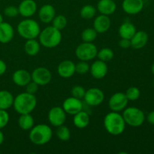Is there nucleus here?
Returning <instances> with one entry per match:
<instances>
[{"mask_svg": "<svg viewBox=\"0 0 154 154\" xmlns=\"http://www.w3.org/2000/svg\"><path fill=\"white\" fill-rule=\"evenodd\" d=\"M148 35L144 31H138L135 33L131 41V47L135 49H141L146 46L148 42Z\"/></svg>", "mask_w": 154, "mask_h": 154, "instance_id": "412c9836", "label": "nucleus"}, {"mask_svg": "<svg viewBox=\"0 0 154 154\" xmlns=\"http://www.w3.org/2000/svg\"><path fill=\"white\" fill-rule=\"evenodd\" d=\"M84 99L86 103L90 106H99L103 102L105 94L100 89L93 87L86 91Z\"/></svg>", "mask_w": 154, "mask_h": 154, "instance_id": "1a4fd4ad", "label": "nucleus"}, {"mask_svg": "<svg viewBox=\"0 0 154 154\" xmlns=\"http://www.w3.org/2000/svg\"><path fill=\"white\" fill-rule=\"evenodd\" d=\"M48 121L53 126L58 127L65 123L66 120V113L63 108L56 106L51 108L48 112Z\"/></svg>", "mask_w": 154, "mask_h": 154, "instance_id": "9b49d317", "label": "nucleus"}, {"mask_svg": "<svg viewBox=\"0 0 154 154\" xmlns=\"http://www.w3.org/2000/svg\"><path fill=\"white\" fill-rule=\"evenodd\" d=\"M147 120L150 124L153 125L154 126V111L149 113L147 117Z\"/></svg>", "mask_w": 154, "mask_h": 154, "instance_id": "a19ab883", "label": "nucleus"}, {"mask_svg": "<svg viewBox=\"0 0 154 154\" xmlns=\"http://www.w3.org/2000/svg\"><path fill=\"white\" fill-rule=\"evenodd\" d=\"M98 59L103 62H108L114 58V51L108 48H104L100 51H98L97 56Z\"/></svg>", "mask_w": 154, "mask_h": 154, "instance_id": "c756f323", "label": "nucleus"}, {"mask_svg": "<svg viewBox=\"0 0 154 154\" xmlns=\"http://www.w3.org/2000/svg\"><path fill=\"white\" fill-rule=\"evenodd\" d=\"M90 65L87 61H81L75 64V72L79 75H85L90 71Z\"/></svg>", "mask_w": 154, "mask_h": 154, "instance_id": "72a5a7b5", "label": "nucleus"}, {"mask_svg": "<svg viewBox=\"0 0 154 154\" xmlns=\"http://www.w3.org/2000/svg\"><path fill=\"white\" fill-rule=\"evenodd\" d=\"M98 49L93 42H83L77 47L75 55L81 61H90L97 56Z\"/></svg>", "mask_w": 154, "mask_h": 154, "instance_id": "0eeeda50", "label": "nucleus"}, {"mask_svg": "<svg viewBox=\"0 0 154 154\" xmlns=\"http://www.w3.org/2000/svg\"><path fill=\"white\" fill-rule=\"evenodd\" d=\"M39 42L47 48H54L58 46L62 41L61 31L53 26L46 27L41 31L38 35Z\"/></svg>", "mask_w": 154, "mask_h": 154, "instance_id": "20e7f679", "label": "nucleus"}, {"mask_svg": "<svg viewBox=\"0 0 154 154\" xmlns=\"http://www.w3.org/2000/svg\"><path fill=\"white\" fill-rule=\"evenodd\" d=\"M14 30L8 23L2 22L0 24V43L8 44L13 39Z\"/></svg>", "mask_w": 154, "mask_h": 154, "instance_id": "aec40b11", "label": "nucleus"}, {"mask_svg": "<svg viewBox=\"0 0 154 154\" xmlns=\"http://www.w3.org/2000/svg\"><path fill=\"white\" fill-rule=\"evenodd\" d=\"M0 153H1V152H0Z\"/></svg>", "mask_w": 154, "mask_h": 154, "instance_id": "49530a36", "label": "nucleus"}, {"mask_svg": "<svg viewBox=\"0 0 154 154\" xmlns=\"http://www.w3.org/2000/svg\"><path fill=\"white\" fill-rule=\"evenodd\" d=\"M123 117L126 124L132 127H139L144 123L145 116L141 109L135 107L126 108L123 110Z\"/></svg>", "mask_w": 154, "mask_h": 154, "instance_id": "423d86ee", "label": "nucleus"}, {"mask_svg": "<svg viewBox=\"0 0 154 154\" xmlns=\"http://www.w3.org/2000/svg\"><path fill=\"white\" fill-rule=\"evenodd\" d=\"M32 81L38 86H45L51 82L52 75L48 69L45 67H38L31 74Z\"/></svg>", "mask_w": 154, "mask_h": 154, "instance_id": "9d476101", "label": "nucleus"}, {"mask_svg": "<svg viewBox=\"0 0 154 154\" xmlns=\"http://www.w3.org/2000/svg\"><path fill=\"white\" fill-rule=\"evenodd\" d=\"M153 85H154V81H153Z\"/></svg>", "mask_w": 154, "mask_h": 154, "instance_id": "a18cd8bd", "label": "nucleus"}, {"mask_svg": "<svg viewBox=\"0 0 154 154\" xmlns=\"http://www.w3.org/2000/svg\"><path fill=\"white\" fill-rule=\"evenodd\" d=\"M104 127L110 135L114 136L121 135L126 128V123L123 115L116 111L107 114L104 118Z\"/></svg>", "mask_w": 154, "mask_h": 154, "instance_id": "f257e3e1", "label": "nucleus"}, {"mask_svg": "<svg viewBox=\"0 0 154 154\" xmlns=\"http://www.w3.org/2000/svg\"><path fill=\"white\" fill-rule=\"evenodd\" d=\"M66 25H67V19L66 18V17L62 14L55 16L52 20L53 26L55 27L57 29L60 30V31L66 28Z\"/></svg>", "mask_w": 154, "mask_h": 154, "instance_id": "2f4dec72", "label": "nucleus"}, {"mask_svg": "<svg viewBox=\"0 0 154 154\" xmlns=\"http://www.w3.org/2000/svg\"><path fill=\"white\" fill-rule=\"evenodd\" d=\"M122 8L125 13L135 15L140 13L144 8L143 0H123Z\"/></svg>", "mask_w": 154, "mask_h": 154, "instance_id": "ddd939ff", "label": "nucleus"}, {"mask_svg": "<svg viewBox=\"0 0 154 154\" xmlns=\"http://www.w3.org/2000/svg\"><path fill=\"white\" fill-rule=\"evenodd\" d=\"M9 122V114L6 110L0 109V129L7 126Z\"/></svg>", "mask_w": 154, "mask_h": 154, "instance_id": "c9c22d12", "label": "nucleus"}, {"mask_svg": "<svg viewBox=\"0 0 154 154\" xmlns=\"http://www.w3.org/2000/svg\"><path fill=\"white\" fill-rule=\"evenodd\" d=\"M4 13L5 16L8 17H15L19 14V10H18V8L11 5L8 6L5 8Z\"/></svg>", "mask_w": 154, "mask_h": 154, "instance_id": "e433bc0d", "label": "nucleus"}, {"mask_svg": "<svg viewBox=\"0 0 154 154\" xmlns=\"http://www.w3.org/2000/svg\"><path fill=\"white\" fill-rule=\"evenodd\" d=\"M37 105V99L34 94L27 92L18 94L14 99L13 107L20 114H30Z\"/></svg>", "mask_w": 154, "mask_h": 154, "instance_id": "f03ea898", "label": "nucleus"}, {"mask_svg": "<svg viewBox=\"0 0 154 154\" xmlns=\"http://www.w3.org/2000/svg\"><path fill=\"white\" fill-rule=\"evenodd\" d=\"M34 119L30 114H20L18 119V125L24 131L30 130L34 126Z\"/></svg>", "mask_w": 154, "mask_h": 154, "instance_id": "bb28decb", "label": "nucleus"}, {"mask_svg": "<svg viewBox=\"0 0 154 154\" xmlns=\"http://www.w3.org/2000/svg\"><path fill=\"white\" fill-rule=\"evenodd\" d=\"M111 19L107 15L101 14L95 18L93 21V29L98 33H104L111 27Z\"/></svg>", "mask_w": 154, "mask_h": 154, "instance_id": "a211bd4d", "label": "nucleus"}, {"mask_svg": "<svg viewBox=\"0 0 154 154\" xmlns=\"http://www.w3.org/2000/svg\"><path fill=\"white\" fill-rule=\"evenodd\" d=\"M6 69H7V66H6V63H5L3 60H0V76L2 75H4L6 72Z\"/></svg>", "mask_w": 154, "mask_h": 154, "instance_id": "ea45409f", "label": "nucleus"}, {"mask_svg": "<svg viewBox=\"0 0 154 154\" xmlns=\"http://www.w3.org/2000/svg\"><path fill=\"white\" fill-rule=\"evenodd\" d=\"M151 72L154 75V63L152 65V66H151Z\"/></svg>", "mask_w": 154, "mask_h": 154, "instance_id": "c03bdc74", "label": "nucleus"}, {"mask_svg": "<svg viewBox=\"0 0 154 154\" xmlns=\"http://www.w3.org/2000/svg\"><path fill=\"white\" fill-rule=\"evenodd\" d=\"M57 72L61 78H71L75 73V64L71 60H64L59 64Z\"/></svg>", "mask_w": 154, "mask_h": 154, "instance_id": "dca6fc26", "label": "nucleus"}, {"mask_svg": "<svg viewBox=\"0 0 154 154\" xmlns=\"http://www.w3.org/2000/svg\"><path fill=\"white\" fill-rule=\"evenodd\" d=\"M116 9L117 5L114 0H99L97 4V10L101 14L109 16L116 11Z\"/></svg>", "mask_w": 154, "mask_h": 154, "instance_id": "4be33fe9", "label": "nucleus"}, {"mask_svg": "<svg viewBox=\"0 0 154 154\" xmlns=\"http://www.w3.org/2000/svg\"><path fill=\"white\" fill-rule=\"evenodd\" d=\"M40 43L36 41L35 38L28 39L24 45V50H25L26 54L31 57L37 55L40 51Z\"/></svg>", "mask_w": 154, "mask_h": 154, "instance_id": "a878e982", "label": "nucleus"}, {"mask_svg": "<svg viewBox=\"0 0 154 154\" xmlns=\"http://www.w3.org/2000/svg\"><path fill=\"white\" fill-rule=\"evenodd\" d=\"M73 123L78 129H84L87 127L90 123V117L87 112L81 111L74 115Z\"/></svg>", "mask_w": 154, "mask_h": 154, "instance_id": "b1692460", "label": "nucleus"}, {"mask_svg": "<svg viewBox=\"0 0 154 154\" xmlns=\"http://www.w3.org/2000/svg\"><path fill=\"white\" fill-rule=\"evenodd\" d=\"M97 34L93 28H87L81 33V38L84 42H93L97 38Z\"/></svg>", "mask_w": 154, "mask_h": 154, "instance_id": "c85d7f7f", "label": "nucleus"}, {"mask_svg": "<svg viewBox=\"0 0 154 154\" xmlns=\"http://www.w3.org/2000/svg\"><path fill=\"white\" fill-rule=\"evenodd\" d=\"M14 96L8 90L0 91V109L7 110L13 106Z\"/></svg>", "mask_w": 154, "mask_h": 154, "instance_id": "393cba45", "label": "nucleus"}, {"mask_svg": "<svg viewBox=\"0 0 154 154\" xmlns=\"http://www.w3.org/2000/svg\"><path fill=\"white\" fill-rule=\"evenodd\" d=\"M119 46L123 49H127L131 47V41L130 39L127 38H121V40L119 42Z\"/></svg>", "mask_w": 154, "mask_h": 154, "instance_id": "58836bf2", "label": "nucleus"}, {"mask_svg": "<svg viewBox=\"0 0 154 154\" xmlns=\"http://www.w3.org/2000/svg\"><path fill=\"white\" fill-rule=\"evenodd\" d=\"M13 82L19 87H26L32 81L31 74L25 69H18L12 75Z\"/></svg>", "mask_w": 154, "mask_h": 154, "instance_id": "f3484780", "label": "nucleus"}, {"mask_svg": "<svg viewBox=\"0 0 154 154\" xmlns=\"http://www.w3.org/2000/svg\"><path fill=\"white\" fill-rule=\"evenodd\" d=\"M86 90L83 87L79 85L75 86L72 89V95L73 97L77 98V99H84V95H85Z\"/></svg>", "mask_w": 154, "mask_h": 154, "instance_id": "f704fd0d", "label": "nucleus"}, {"mask_svg": "<svg viewBox=\"0 0 154 154\" xmlns=\"http://www.w3.org/2000/svg\"><path fill=\"white\" fill-rule=\"evenodd\" d=\"M3 141H4V135H3L2 132L0 130V145L2 144Z\"/></svg>", "mask_w": 154, "mask_h": 154, "instance_id": "79ce46f5", "label": "nucleus"}, {"mask_svg": "<svg viewBox=\"0 0 154 154\" xmlns=\"http://www.w3.org/2000/svg\"><path fill=\"white\" fill-rule=\"evenodd\" d=\"M125 94H126V98L129 101H136L139 99L141 92L138 87H131L128 88Z\"/></svg>", "mask_w": 154, "mask_h": 154, "instance_id": "473e14b6", "label": "nucleus"}, {"mask_svg": "<svg viewBox=\"0 0 154 154\" xmlns=\"http://www.w3.org/2000/svg\"><path fill=\"white\" fill-rule=\"evenodd\" d=\"M53 132L48 125L38 124L33 126L29 132V140L33 144L38 146L45 145L51 140Z\"/></svg>", "mask_w": 154, "mask_h": 154, "instance_id": "7ed1b4c3", "label": "nucleus"}, {"mask_svg": "<svg viewBox=\"0 0 154 154\" xmlns=\"http://www.w3.org/2000/svg\"><path fill=\"white\" fill-rule=\"evenodd\" d=\"M55 16V8H54V6L50 4L44 5L38 11L39 19L44 23H51Z\"/></svg>", "mask_w": 154, "mask_h": 154, "instance_id": "6ab92c4d", "label": "nucleus"}, {"mask_svg": "<svg viewBox=\"0 0 154 154\" xmlns=\"http://www.w3.org/2000/svg\"><path fill=\"white\" fill-rule=\"evenodd\" d=\"M90 72L92 76L96 79H102L108 73V66L105 62L98 60L91 65Z\"/></svg>", "mask_w": 154, "mask_h": 154, "instance_id": "2eb2a0df", "label": "nucleus"}, {"mask_svg": "<svg viewBox=\"0 0 154 154\" xmlns=\"http://www.w3.org/2000/svg\"><path fill=\"white\" fill-rule=\"evenodd\" d=\"M63 108L66 114L75 115L77 113L82 111L83 103L81 99L72 96L65 99L63 103Z\"/></svg>", "mask_w": 154, "mask_h": 154, "instance_id": "f8f14e48", "label": "nucleus"}, {"mask_svg": "<svg viewBox=\"0 0 154 154\" xmlns=\"http://www.w3.org/2000/svg\"><path fill=\"white\" fill-rule=\"evenodd\" d=\"M17 32L23 38L34 39L38 37L41 28L38 23L29 17L20 21L17 26Z\"/></svg>", "mask_w": 154, "mask_h": 154, "instance_id": "39448f33", "label": "nucleus"}, {"mask_svg": "<svg viewBox=\"0 0 154 154\" xmlns=\"http://www.w3.org/2000/svg\"><path fill=\"white\" fill-rule=\"evenodd\" d=\"M2 22H3V17H2V15L0 14V24H1Z\"/></svg>", "mask_w": 154, "mask_h": 154, "instance_id": "37998d69", "label": "nucleus"}, {"mask_svg": "<svg viewBox=\"0 0 154 154\" xmlns=\"http://www.w3.org/2000/svg\"><path fill=\"white\" fill-rule=\"evenodd\" d=\"M19 14L23 17H32L37 11V4L34 0H23L18 6Z\"/></svg>", "mask_w": 154, "mask_h": 154, "instance_id": "4468645a", "label": "nucleus"}, {"mask_svg": "<svg viewBox=\"0 0 154 154\" xmlns=\"http://www.w3.org/2000/svg\"><path fill=\"white\" fill-rule=\"evenodd\" d=\"M136 32L135 25L130 22L123 23L119 28V35L121 38L131 39Z\"/></svg>", "mask_w": 154, "mask_h": 154, "instance_id": "5701e85b", "label": "nucleus"}, {"mask_svg": "<svg viewBox=\"0 0 154 154\" xmlns=\"http://www.w3.org/2000/svg\"><path fill=\"white\" fill-rule=\"evenodd\" d=\"M128 102L129 100L126 98V94L122 92H118L111 96L108 101V105L112 111L120 112L126 108Z\"/></svg>", "mask_w": 154, "mask_h": 154, "instance_id": "6e6552de", "label": "nucleus"}, {"mask_svg": "<svg viewBox=\"0 0 154 154\" xmlns=\"http://www.w3.org/2000/svg\"><path fill=\"white\" fill-rule=\"evenodd\" d=\"M38 90V85L36 84L34 81H31L26 86V92L31 94H34L36 93V92Z\"/></svg>", "mask_w": 154, "mask_h": 154, "instance_id": "4c0bfd02", "label": "nucleus"}, {"mask_svg": "<svg viewBox=\"0 0 154 154\" xmlns=\"http://www.w3.org/2000/svg\"><path fill=\"white\" fill-rule=\"evenodd\" d=\"M56 133H57V138L63 141H69L71 138L70 129L67 126H64V124L57 127Z\"/></svg>", "mask_w": 154, "mask_h": 154, "instance_id": "7c9ffc66", "label": "nucleus"}, {"mask_svg": "<svg viewBox=\"0 0 154 154\" xmlns=\"http://www.w3.org/2000/svg\"><path fill=\"white\" fill-rule=\"evenodd\" d=\"M96 14V9L94 6L91 5H84L80 11V15L85 20H90L95 17Z\"/></svg>", "mask_w": 154, "mask_h": 154, "instance_id": "cd10ccee", "label": "nucleus"}]
</instances>
